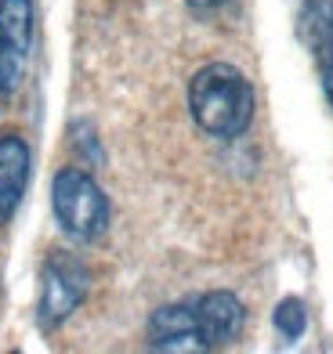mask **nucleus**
Wrapping results in <instances>:
<instances>
[{
	"label": "nucleus",
	"mask_w": 333,
	"mask_h": 354,
	"mask_svg": "<svg viewBox=\"0 0 333 354\" xmlns=\"http://www.w3.org/2000/svg\"><path fill=\"white\" fill-rule=\"evenodd\" d=\"M253 105L258 102H253L250 80L228 62H210L188 80V112L210 138H243L253 123Z\"/></svg>",
	"instance_id": "1"
},
{
	"label": "nucleus",
	"mask_w": 333,
	"mask_h": 354,
	"mask_svg": "<svg viewBox=\"0 0 333 354\" xmlns=\"http://www.w3.org/2000/svg\"><path fill=\"white\" fill-rule=\"evenodd\" d=\"M51 210L58 228L76 243H94L109 232V196L102 185L80 167H66L51 181Z\"/></svg>",
	"instance_id": "2"
},
{
	"label": "nucleus",
	"mask_w": 333,
	"mask_h": 354,
	"mask_svg": "<svg viewBox=\"0 0 333 354\" xmlns=\"http://www.w3.org/2000/svg\"><path fill=\"white\" fill-rule=\"evenodd\" d=\"M91 289V271L80 257L51 253L40 268V300H37V326L44 333L58 329L76 308L84 304Z\"/></svg>",
	"instance_id": "3"
},
{
	"label": "nucleus",
	"mask_w": 333,
	"mask_h": 354,
	"mask_svg": "<svg viewBox=\"0 0 333 354\" xmlns=\"http://www.w3.org/2000/svg\"><path fill=\"white\" fill-rule=\"evenodd\" d=\"M37 37L33 0H0V98L19 94Z\"/></svg>",
	"instance_id": "4"
},
{
	"label": "nucleus",
	"mask_w": 333,
	"mask_h": 354,
	"mask_svg": "<svg viewBox=\"0 0 333 354\" xmlns=\"http://www.w3.org/2000/svg\"><path fill=\"white\" fill-rule=\"evenodd\" d=\"M192 311H196V329H199V340L207 351L214 347H225L232 344L235 336L243 333V322L246 311L235 293L228 289H214V293H203L192 300Z\"/></svg>",
	"instance_id": "5"
},
{
	"label": "nucleus",
	"mask_w": 333,
	"mask_h": 354,
	"mask_svg": "<svg viewBox=\"0 0 333 354\" xmlns=\"http://www.w3.org/2000/svg\"><path fill=\"white\" fill-rule=\"evenodd\" d=\"M297 22H300V40L308 44L315 69H319L323 94L333 109V0H305Z\"/></svg>",
	"instance_id": "6"
},
{
	"label": "nucleus",
	"mask_w": 333,
	"mask_h": 354,
	"mask_svg": "<svg viewBox=\"0 0 333 354\" xmlns=\"http://www.w3.org/2000/svg\"><path fill=\"white\" fill-rule=\"evenodd\" d=\"M33 174V152L22 134H0V224H8L22 206Z\"/></svg>",
	"instance_id": "7"
},
{
	"label": "nucleus",
	"mask_w": 333,
	"mask_h": 354,
	"mask_svg": "<svg viewBox=\"0 0 333 354\" xmlns=\"http://www.w3.org/2000/svg\"><path fill=\"white\" fill-rule=\"evenodd\" d=\"M149 347L152 351H207L196 329L192 300L185 304H163L149 318Z\"/></svg>",
	"instance_id": "8"
},
{
	"label": "nucleus",
	"mask_w": 333,
	"mask_h": 354,
	"mask_svg": "<svg viewBox=\"0 0 333 354\" xmlns=\"http://www.w3.org/2000/svg\"><path fill=\"white\" fill-rule=\"evenodd\" d=\"M272 322H276L282 340H300L305 329H308V311H305V304H300L297 297H287V300H279Z\"/></svg>",
	"instance_id": "9"
},
{
	"label": "nucleus",
	"mask_w": 333,
	"mask_h": 354,
	"mask_svg": "<svg viewBox=\"0 0 333 354\" xmlns=\"http://www.w3.org/2000/svg\"><path fill=\"white\" fill-rule=\"evenodd\" d=\"M69 134H73V145L80 149L84 156H87V163H102V145H98V134H94V127L87 123V120H76L73 127H69Z\"/></svg>",
	"instance_id": "10"
},
{
	"label": "nucleus",
	"mask_w": 333,
	"mask_h": 354,
	"mask_svg": "<svg viewBox=\"0 0 333 354\" xmlns=\"http://www.w3.org/2000/svg\"><path fill=\"white\" fill-rule=\"evenodd\" d=\"M188 8H192L196 15H207V11H217V8H225L228 0H185Z\"/></svg>",
	"instance_id": "11"
}]
</instances>
